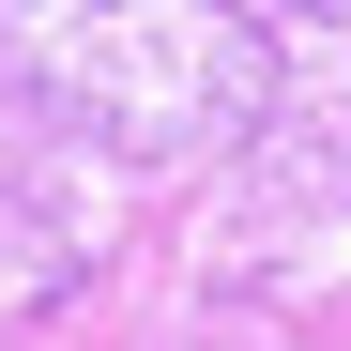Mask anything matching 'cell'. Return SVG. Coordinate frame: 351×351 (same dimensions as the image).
Instances as JSON below:
<instances>
[{"label": "cell", "instance_id": "cell-1", "mask_svg": "<svg viewBox=\"0 0 351 351\" xmlns=\"http://www.w3.org/2000/svg\"><path fill=\"white\" fill-rule=\"evenodd\" d=\"M0 77L123 168H229L275 123V31L245 0H0Z\"/></svg>", "mask_w": 351, "mask_h": 351}]
</instances>
